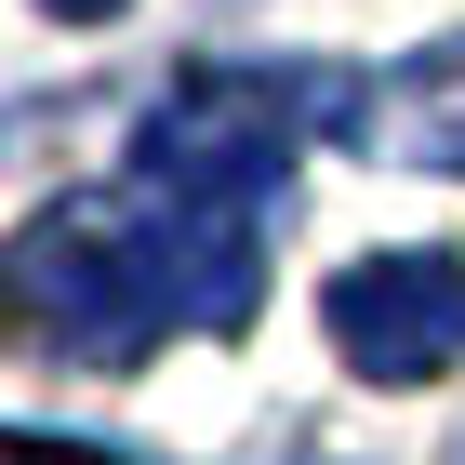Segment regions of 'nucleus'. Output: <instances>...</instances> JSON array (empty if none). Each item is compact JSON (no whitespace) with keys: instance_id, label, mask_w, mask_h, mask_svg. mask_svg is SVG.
Returning <instances> with one entry per match:
<instances>
[{"instance_id":"obj_1","label":"nucleus","mask_w":465,"mask_h":465,"mask_svg":"<svg viewBox=\"0 0 465 465\" xmlns=\"http://www.w3.org/2000/svg\"><path fill=\"white\" fill-rule=\"evenodd\" d=\"M14 292L67 332L80 359H134L160 332H240L266 292V226L160 186H80L14 240Z\"/></svg>"},{"instance_id":"obj_2","label":"nucleus","mask_w":465,"mask_h":465,"mask_svg":"<svg viewBox=\"0 0 465 465\" xmlns=\"http://www.w3.org/2000/svg\"><path fill=\"white\" fill-rule=\"evenodd\" d=\"M292 94L280 80H186V94H160L134 134V186H160V200H213V213H266L292 173Z\"/></svg>"},{"instance_id":"obj_3","label":"nucleus","mask_w":465,"mask_h":465,"mask_svg":"<svg viewBox=\"0 0 465 465\" xmlns=\"http://www.w3.org/2000/svg\"><path fill=\"white\" fill-rule=\"evenodd\" d=\"M320 320L359 386H426V372L465 359V266L452 252H359L320 292Z\"/></svg>"},{"instance_id":"obj_4","label":"nucleus","mask_w":465,"mask_h":465,"mask_svg":"<svg viewBox=\"0 0 465 465\" xmlns=\"http://www.w3.org/2000/svg\"><path fill=\"white\" fill-rule=\"evenodd\" d=\"M372 146L412 160V173H465V40H439V54L372 80Z\"/></svg>"},{"instance_id":"obj_5","label":"nucleus","mask_w":465,"mask_h":465,"mask_svg":"<svg viewBox=\"0 0 465 465\" xmlns=\"http://www.w3.org/2000/svg\"><path fill=\"white\" fill-rule=\"evenodd\" d=\"M0 465H107V452H80V439H14Z\"/></svg>"},{"instance_id":"obj_6","label":"nucleus","mask_w":465,"mask_h":465,"mask_svg":"<svg viewBox=\"0 0 465 465\" xmlns=\"http://www.w3.org/2000/svg\"><path fill=\"white\" fill-rule=\"evenodd\" d=\"M40 14H67V27H94V14H107V0H40Z\"/></svg>"}]
</instances>
